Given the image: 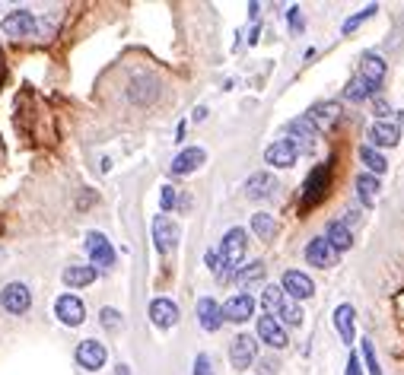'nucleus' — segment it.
Instances as JSON below:
<instances>
[{
	"mask_svg": "<svg viewBox=\"0 0 404 375\" xmlns=\"http://www.w3.org/2000/svg\"><path fill=\"white\" fill-rule=\"evenodd\" d=\"M261 305L267 309V315L271 318H284V322L293 324V328L303 324V309H299V305L280 290V286H265V293H261Z\"/></svg>",
	"mask_w": 404,
	"mask_h": 375,
	"instance_id": "f257e3e1",
	"label": "nucleus"
},
{
	"mask_svg": "<svg viewBox=\"0 0 404 375\" xmlns=\"http://www.w3.org/2000/svg\"><path fill=\"white\" fill-rule=\"evenodd\" d=\"M246 245H248V239H246V229H229L223 236V245H220V277H226V274H236L239 270V264L246 261Z\"/></svg>",
	"mask_w": 404,
	"mask_h": 375,
	"instance_id": "f03ea898",
	"label": "nucleus"
},
{
	"mask_svg": "<svg viewBox=\"0 0 404 375\" xmlns=\"http://www.w3.org/2000/svg\"><path fill=\"white\" fill-rule=\"evenodd\" d=\"M328 184H332V165H318V169H312V175L305 178V188H303V210L315 207L318 201L325 198Z\"/></svg>",
	"mask_w": 404,
	"mask_h": 375,
	"instance_id": "7ed1b4c3",
	"label": "nucleus"
},
{
	"mask_svg": "<svg viewBox=\"0 0 404 375\" xmlns=\"http://www.w3.org/2000/svg\"><path fill=\"white\" fill-rule=\"evenodd\" d=\"M54 315H58V322L67 324V328H80V324L87 322V305H83L80 296L64 293V296H58V303H54Z\"/></svg>",
	"mask_w": 404,
	"mask_h": 375,
	"instance_id": "20e7f679",
	"label": "nucleus"
},
{
	"mask_svg": "<svg viewBox=\"0 0 404 375\" xmlns=\"http://www.w3.org/2000/svg\"><path fill=\"white\" fill-rule=\"evenodd\" d=\"M0 305L10 315H26L32 309V293H29L26 284H7L0 290Z\"/></svg>",
	"mask_w": 404,
	"mask_h": 375,
	"instance_id": "39448f33",
	"label": "nucleus"
},
{
	"mask_svg": "<svg viewBox=\"0 0 404 375\" xmlns=\"http://www.w3.org/2000/svg\"><path fill=\"white\" fill-rule=\"evenodd\" d=\"M87 255L96 270H108L115 264V248L108 245V239L102 232H89L87 236Z\"/></svg>",
	"mask_w": 404,
	"mask_h": 375,
	"instance_id": "423d86ee",
	"label": "nucleus"
},
{
	"mask_svg": "<svg viewBox=\"0 0 404 375\" xmlns=\"http://www.w3.org/2000/svg\"><path fill=\"white\" fill-rule=\"evenodd\" d=\"M153 242H156L159 255H169V251L179 245V226H175L166 213H159V217L153 220Z\"/></svg>",
	"mask_w": 404,
	"mask_h": 375,
	"instance_id": "0eeeda50",
	"label": "nucleus"
},
{
	"mask_svg": "<svg viewBox=\"0 0 404 375\" xmlns=\"http://www.w3.org/2000/svg\"><path fill=\"white\" fill-rule=\"evenodd\" d=\"M258 356V341L252 334H239L236 341L229 343V362L232 369H248Z\"/></svg>",
	"mask_w": 404,
	"mask_h": 375,
	"instance_id": "6e6552de",
	"label": "nucleus"
},
{
	"mask_svg": "<svg viewBox=\"0 0 404 375\" xmlns=\"http://www.w3.org/2000/svg\"><path fill=\"white\" fill-rule=\"evenodd\" d=\"M223 312V322H232V324H242L255 315V299L248 293H239V296L226 299V305H220Z\"/></svg>",
	"mask_w": 404,
	"mask_h": 375,
	"instance_id": "1a4fd4ad",
	"label": "nucleus"
},
{
	"mask_svg": "<svg viewBox=\"0 0 404 375\" xmlns=\"http://www.w3.org/2000/svg\"><path fill=\"white\" fill-rule=\"evenodd\" d=\"M106 360H108V353H106V347H102L99 341H80L77 366H83L87 372H99V369L106 366Z\"/></svg>",
	"mask_w": 404,
	"mask_h": 375,
	"instance_id": "9d476101",
	"label": "nucleus"
},
{
	"mask_svg": "<svg viewBox=\"0 0 404 375\" xmlns=\"http://www.w3.org/2000/svg\"><path fill=\"white\" fill-rule=\"evenodd\" d=\"M0 29L10 39H29V35H35V16L29 10H13L7 20L0 23Z\"/></svg>",
	"mask_w": 404,
	"mask_h": 375,
	"instance_id": "9b49d317",
	"label": "nucleus"
},
{
	"mask_svg": "<svg viewBox=\"0 0 404 375\" xmlns=\"http://www.w3.org/2000/svg\"><path fill=\"white\" fill-rule=\"evenodd\" d=\"M280 290H284L293 303H299V299H309L312 293H315V284H312L303 270H286L284 280H280Z\"/></svg>",
	"mask_w": 404,
	"mask_h": 375,
	"instance_id": "f8f14e48",
	"label": "nucleus"
},
{
	"mask_svg": "<svg viewBox=\"0 0 404 375\" xmlns=\"http://www.w3.org/2000/svg\"><path fill=\"white\" fill-rule=\"evenodd\" d=\"M286 134H290L286 140H290L299 153H312V150H315V127L309 125V118L290 121V125H286Z\"/></svg>",
	"mask_w": 404,
	"mask_h": 375,
	"instance_id": "ddd939ff",
	"label": "nucleus"
},
{
	"mask_svg": "<svg viewBox=\"0 0 404 375\" xmlns=\"http://www.w3.org/2000/svg\"><path fill=\"white\" fill-rule=\"evenodd\" d=\"M305 261L315 264V267H334L338 264V251L332 248V242L325 236H318L305 245Z\"/></svg>",
	"mask_w": 404,
	"mask_h": 375,
	"instance_id": "4468645a",
	"label": "nucleus"
},
{
	"mask_svg": "<svg viewBox=\"0 0 404 375\" xmlns=\"http://www.w3.org/2000/svg\"><path fill=\"white\" fill-rule=\"evenodd\" d=\"M296 156H299V150L286 137L284 140H274V144L265 150V163H271L274 169H290V165L296 163Z\"/></svg>",
	"mask_w": 404,
	"mask_h": 375,
	"instance_id": "2eb2a0df",
	"label": "nucleus"
},
{
	"mask_svg": "<svg viewBox=\"0 0 404 375\" xmlns=\"http://www.w3.org/2000/svg\"><path fill=\"white\" fill-rule=\"evenodd\" d=\"M150 322L156 324V328H172V324H179V305L172 303V299L159 296L150 303Z\"/></svg>",
	"mask_w": 404,
	"mask_h": 375,
	"instance_id": "dca6fc26",
	"label": "nucleus"
},
{
	"mask_svg": "<svg viewBox=\"0 0 404 375\" xmlns=\"http://www.w3.org/2000/svg\"><path fill=\"white\" fill-rule=\"evenodd\" d=\"M207 163V153L201 150V146H188V150H182L179 156L172 159V175H191V172H198L201 165Z\"/></svg>",
	"mask_w": 404,
	"mask_h": 375,
	"instance_id": "f3484780",
	"label": "nucleus"
},
{
	"mask_svg": "<svg viewBox=\"0 0 404 375\" xmlns=\"http://www.w3.org/2000/svg\"><path fill=\"white\" fill-rule=\"evenodd\" d=\"M334 328H338L341 341L353 343V337H357V312H353L351 303H341L338 309H334Z\"/></svg>",
	"mask_w": 404,
	"mask_h": 375,
	"instance_id": "a211bd4d",
	"label": "nucleus"
},
{
	"mask_svg": "<svg viewBox=\"0 0 404 375\" xmlns=\"http://www.w3.org/2000/svg\"><path fill=\"white\" fill-rule=\"evenodd\" d=\"M156 96H159V83L153 77H137L127 86V99H131L134 106H150Z\"/></svg>",
	"mask_w": 404,
	"mask_h": 375,
	"instance_id": "6ab92c4d",
	"label": "nucleus"
},
{
	"mask_svg": "<svg viewBox=\"0 0 404 375\" xmlns=\"http://www.w3.org/2000/svg\"><path fill=\"white\" fill-rule=\"evenodd\" d=\"M360 80H366L370 86H382V80H385V61L379 58L376 51H366L363 58H360Z\"/></svg>",
	"mask_w": 404,
	"mask_h": 375,
	"instance_id": "aec40b11",
	"label": "nucleus"
},
{
	"mask_svg": "<svg viewBox=\"0 0 404 375\" xmlns=\"http://www.w3.org/2000/svg\"><path fill=\"white\" fill-rule=\"evenodd\" d=\"M99 277V270L93 267V264H70V267L61 274V280H64L70 290H83V286H89Z\"/></svg>",
	"mask_w": 404,
	"mask_h": 375,
	"instance_id": "412c9836",
	"label": "nucleus"
},
{
	"mask_svg": "<svg viewBox=\"0 0 404 375\" xmlns=\"http://www.w3.org/2000/svg\"><path fill=\"white\" fill-rule=\"evenodd\" d=\"M258 337L267 343V347H274V350L286 347V331L280 328V322H277V318H271V315L258 318Z\"/></svg>",
	"mask_w": 404,
	"mask_h": 375,
	"instance_id": "4be33fe9",
	"label": "nucleus"
},
{
	"mask_svg": "<svg viewBox=\"0 0 404 375\" xmlns=\"http://www.w3.org/2000/svg\"><path fill=\"white\" fill-rule=\"evenodd\" d=\"M370 140H372V150H376V146H398L401 127H398L395 121H376V125L370 127Z\"/></svg>",
	"mask_w": 404,
	"mask_h": 375,
	"instance_id": "5701e85b",
	"label": "nucleus"
},
{
	"mask_svg": "<svg viewBox=\"0 0 404 375\" xmlns=\"http://www.w3.org/2000/svg\"><path fill=\"white\" fill-rule=\"evenodd\" d=\"M198 322L204 331H220V324H223V312H220V303L210 296L198 299Z\"/></svg>",
	"mask_w": 404,
	"mask_h": 375,
	"instance_id": "b1692460",
	"label": "nucleus"
},
{
	"mask_svg": "<svg viewBox=\"0 0 404 375\" xmlns=\"http://www.w3.org/2000/svg\"><path fill=\"white\" fill-rule=\"evenodd\" d=\"M274 188H277V182H274L271 172H255V175L246 182V194H248L252 201H265V198H271Z\"/></svg>",
	"mask_w": 404,
	"mask_h": 375,
	"instance_id": "393cba45",
	"label": "nucleus"
},
{
	"mask_svg": "<svg viewBox=\"0 0 404 375\" xmlns=\"http://www.w3.org/2000/svg\"><path fill=\"white\" fill-rule=\"evenodd\" d=\"M325 239L332 242V248L334 251H347L353 245V236H351V229H347V223H328V232H325Z\"/></svg>",
	"mask_w": 404,
	"mask_h": 375,
	"instance_id": "a878e982",
	"label": "nucleus"
},
{
	"mask_svg": "<svg viewBox=\"0 0 404 375\" xmlns=\"http://www.w3.org/2000/svg\"><path fill=\"white\" fill-rule=\"evenodd\" d=\"M252 232L261 239V242H267V239L277 236V223H274L271 213H255L252 217Z\"/></svg>",
	"mask_w": 404,
	"mask_h": 375,
	"instance_id": "bb28decb",
	"label": "nucleus"
},
{
	"mask_svg": "<svg viewBox=\"0 0 404 375\" xmlns=\"http://www.w3.org/2000/svg\"><path fill=\"white\" fill-rule=\"evenodd\" d=\"M357 194L363 201V207L376 204V194H379V178L376 175H360L357 178Z\"/></svg>",
	"mask_w": 404,
	"mask_h": 375,
	"instance_id": "cd10ccee",
	"label": "nucleus"
},
{
	"mask_svg": "<svg viewBox=\"0 0 404 375\" xmlns=\"http://www.w3.org/2000/svg\"><path fill=\"white\" fill-rule=\"evenodd\" d=\"M338 112L341 108L334 106V102H318V106H312V112H309V125L315 127V121L318 125H332V121L338 118Z\"/></svg>",
	"mask_w": 404,
	"mask_h": 375,
	"instance_id": "c85d7f7f",
	"label": "nucleus"
},
{
	"mask_svg": "<svg viewBox=\"0 0 404 375\" xmlns=\"http://www.w3.org/2000/svg\"><path fill=\"white\" fill-rule=\"evenodd\" d=\"M360 159H363V165L372 172V175H382V172L389 169V163H385V156H382V153H379V150H372V146H363V150H360Z\"/></svg>",
	"mask_w": 404,
	"mask_h": 375,
	"instance_id": "c756f323",
	"label": "nucleus"
},
{
	"mask_svg": "<svg viewBox=\"0 0 404 375\" xmlns=\"http://www.w3.org/2000/svg\"><path fill=\"white\" fill-rule=\"evenodd\" d=\"M372 92H376V86H370L366 80H353V83L344 89V99H351V102H363V99H370Z\"/></svg>",
	"mask_w": 404,
	"mask_h": 375,
	"instance_id": "7c9ffc66",
	"label": "nucleus"
},
{
	"mask_svg": "<svg viewBox=\"0 0 404 375\" xmlns=\"http://www.w3.org/2000/svg\"><path fill=\"white\" fill-rule=\"evenodd\" d=\"M261 277H265V264L261 261H255L252 267H242V270H236V284H255V280H261Z\"/></svg>",
	"mask_w": 404,
	"mask_h": 375,
	"instance_id": "2f4dec72",
	"label": "nucleus"
},
{
	"mask_svg": "<svg viewBox=\"0 0 404 375\" xmlns=\"http://www.w3.org/2000/svg\"><path fill=\"white\" fill-rule=\"evenodd\" d=\"M376 10H379V7H376V4H370V7H366V10H363V13L351 16V20H347V23H344V35H351V32H353V29H357V26H363V23H366V20H370V16H376Z\"/></svg>",
	"mask_w": 404,
	"mask_h": 375,
	"instance_id": "473e14b6",
	"label": "nucleus"
},
{
	"mask_svg": "<svg viewBox=\"0 0 404 375\" xmlns=\"http://www.w3.org/2000/svg\"><path fill=\"white\" fill-rule=\"evenodd\" d=\"M363 360H366V369H370V375H385L382 372V366H379V360H376V350H372V343L363 337Z\"/></svg>",
	"mask_w": 404,
	"mask_h": 375,
	"instance_id": "72a5a7b5",
	"label": "nucleus"
},
{
	"mask_svg": "<svg viewBox=\"0 0 404 375\" xmlns=\"http://www.w3.org/2000/svg\"><path fill=\"white\" fill-rule=\"evenodd\" d=\"M99 322H102V328H106V331H118L121 328V315L115 309H102Z\"/></svg>",
	"mask_w": 404,
	"mask_h": 375,
	"instance_id": "f704fd0d",
	"label": "nucleus"
},
{
	"mask_svg": "<svg viewBox=\"0 0 404 375\" xmlns=\"http://www.w3.org/2000/svg\"><path fill=\"white\" fill-rule=\"evenodd\" d=\"M194 375H213V362L207 353H198V360H194Z\"/></svg>",
	"mask_w": 404,
	"mask_h": 375,
	"instance_id": "c9c22d12",
	"label": "nucleus"
},
{
	"mask_svg": "<svg viewBox=\"0 0 404 375\" xmlns=\"http://www.w3.org/2000/svg\"><path fill=\"white\" fill-rule=\"evenodd\" d=\"M159 204H163V213H169L175 207V188H163V198H159Z\"/></svg>",
	"mask_w": 404,
	"mask_h": 375,
	"instance_id": "e433bc0d",
	"label": "nucleus"
},
{
	"mask_svg": "<svg viewBox=\"0 0 404 375\" xmlns=\"http://www.w3.org/2000/svg\"><path fill=\"white\" fill-rule=\"evenodd\" d=\"M347 375H363V369H360V356H351V360H347Z\"/></svg>",
	"mask_w": 404,
	"mask_h": 375,
	"instance_id": "4c0bfd02",
	"label": "nucleus"
},
{
	"mask_svg": "<svg viewBox=\"0 0 404 375\" xmlns=\"http://www.w3.org/2000/svg\"><path fill=\"white\" fill-rule=\"evenodd\" d=\"M207 267L220 277V258H217V251H207Z\"/></svg>",
	"mask_w": 404,
	"mask_h": 375,
	"instance_id": "58836bf2",
	"label": "nucleus"
},
{
	"mask_svg": "<svg viewBox=\"0 0 404 375\" xmlns=\"http://www.w3.org/2000/svg\"><path fill=\"white\" fill-rule=\"evenodd\" d=\"M258 372H261V375H274V372H277V362H274V360H265V362L258 366Z\"/></svg>",
	"mask_w": 404,
	"mask_h": 375,
	"instance_id": "ea45409f",
	"label": "nucleus"
},
{
	"mask_svg": "<svg viewBox=\"0 0 404 375\" xmlns=\"http://www.w3.org/2000/svg\"><path fill=\"white\" fill-rule=\"evenodd\" d=\"M372 108H376V115H379V118H382V121H385V115H389V112H391V108H389V106H385V102H382V99H376V102H372Z\"/></svg>",
	"mask_w": 404,
	"mask_h": 375,
	"instance_id": "a19ab883",
	"label": "nucleus"
},
{
	"mask_svg": "<svg viewBox=\"0 0 404 375\" xmlns=\"http://www.w3.org/2000/svg\"><path fill=\"white\" fill-rule=\"evenodd\" d=\"M290 23H293V29L303 26V20H299V7H290Z\"/></svg>",
	"mask_w": 404,
	"mask_h": 375,
	"instance_id": "79ce46f5",
	"label": "nucleus"
},
{
	"mask_svg": "<svg viewBox=\"0 0 404 375\" xmlns=\"http://www.w3.org/2000/svg\"><path fill=\"white\" fill-rule=\"evenodd\" d=\"M115 375H131V372H127V366H118L115 369Z\"/></svg>",
	"mask_w": 404,
	"mask_h": 375,
	"instance_id": "37998d69",
	"label": "nucleus"
}]
</instances>
